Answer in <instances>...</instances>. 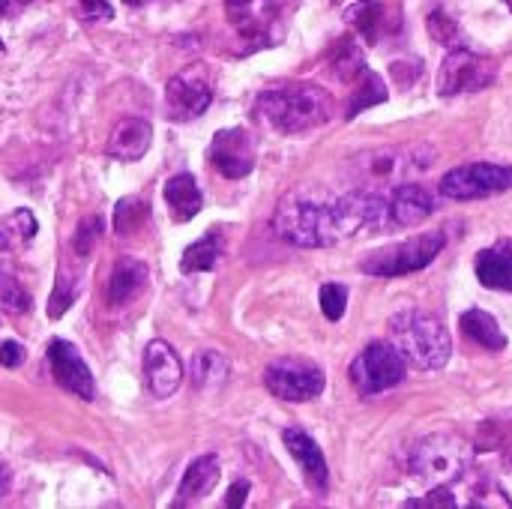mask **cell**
I'll return each mask as SVG.
<instances>
[{"instance_id":"1","label":"cell","mask_w":512,"mask_h":509,"mask_svg":"<svg viewBox=\"0 0 512 509\" xmlns=\"http://www.w3.org/2000/svg\"><path fill=\"white\" fill-rule=\"evenodd\" d=\"M378 192L354 189L342 195H327L312 186H300L282 198L273 216V231L303 249L336 246L363 228H375Z\"/></svg>"},{"instance_id":"2","label":"cell","mask_w":512,"mask_h":509,"mask_svg":"<svg viewBox=\"0 0 512 509\" xmlns=\"http://www.w3.org/2000/svg\"><path fill=\"white\" fill-rule=\"evenodd\" d=\"M264 123L285 135H300L324 126L333 117V96L318 84H288L264 90L255 102Z\"/></svg>"},{"instance_id":"3","label":"cell","mask_w":512,"mask_h":509,"mask_svg":"<svg viewBox=\"0 0 512 509\" xmlns=\"http://www.w3.org/2000/svg\"><path fill=\"white\" fill-rule=\"evenodd\" d=\"M390 339L396 351L420 372H438L453 357V339L444 321L423 309H405L390 318Z\"/></svg>"},{"instance_id":"4","label":"cell","mask_w":512,"mask_h":509,"mask_svg":"<svg viewBox=\"0 0 512 509\" xmlns=\"http://www.w3.org/2000/svg\"><path fill=\"white\" fill-rule=\"evenodd\" d=\"M438 153L429 144H399V147H378L354 159V177L363 183V189H381L384 183L399 186L411 177L429 171L435 165Z\"/></svg>"},{"instance_id":"5","label":"cell","mask_w":512,"mask_h":509,"mask_svg":"<svg viewBox=\"0 0 512 509\" xmlns=\"http://www.w3.org/2000/svg\"><path fill=\"white\" fill-rule=\"evenodd\" d=\"M468 444L450 432H438L423 438L414 450H411V462L408 471L414 480L432 486H453L456 480H462V474L468 471Z\"/></svg>"},{"instance_id":"6","label":"cell","mask_w":512,"mask_h":509,"mask_svg":"<svg viewBox=\"0 0 512 509\" xmlns=\"http://www.w3.org/2000/svg\"><path fill=\"white\" fill-rule=\"evenodd\" d=\"M444 246H447V234L444 231H426L420 237H411V240H402L396 246L372 252L360 264V270L366 276H378V279L408 276V273H417V270L429 267L441 255Z\"/></svg>"},{"instance_id":"7","label":"cell","mask_w":512,"mask_h":509,"mask_svg":"<svg viewBox=\"0 0 512 509\" xmlns=\"http://www.w3.org/2000/svg\"><path fill=\"white\" fill-rule=\"evenodd\" d=\"M408 363L396 351L393 342H372L360 351V357L351 363V384L357 387L360 396H378L393 390L396 384L405 381Z\"/></svg>"},{"instance_id":"8","label":"cell","mask_w":512,"mask_h":509,"mask_svg":"<svg viewBox=\"0 0 512 509\" xmlns=\"http://www.w3.org/2000/svg\"><path fill=\"white\" fill-rule=\"evenodd\" d=\"M324 372L303 357H279L264 369V387L282 402H312L324 393Z\"/></svg>"},{"instance_id":"9","label":"cell","mask_w":512,"mask_h":509,"mask_svg":"<svg viewBox=\"0 0 512 509\" xmlns=\"http://www.w3.org/2000/svg\"><path fill=\"white\" fill-rule=\"evenodd\" d=\"M507 189H512V168L495 162H471L453 168L441 180V195L453 201H477V198L501 195Z\"/></svg>"},{"instance_id":"10","label":"cell","mask_w":512,"mask_h":509,"mask_svg":"<svg viewBox=\"0 0 512 509\" xmlns=\"http://www.w3.org/2000/svg\"><path fill=\"white\" fill-rule=\"evenodd\" d=\"M498 75V63L492 57H483L477 51L453 48L438 72V93L441 96H459V93H477L486 90Z\"/></svg>"},{"instance_id":"11","label":"cell","mask_w":512,"mask_h":509,"mask_svg":"<svg viewBox=\"0 0 512 509\" xmlns=\"http://www.w3.org/2000/svg\"><path fill=\"white\" fill-rule=\"evenodd\" d=\"M435 204L429 198V192L417 183H399L390 192L378 189V219L375 228L378 231H390V228H414L420 222H426L432 216Z\"/></svg>"},{"instance_id":"12","label":"cell","mask_w":512,"mask_h":509,"mask_svg":"<svg viewBox=\"0 0 512 509\" xmlns=\"http://www.w3.org/2000/svg\"><path fill=\"white\" fill-rule=\"evenodd\" d=\"M210 102H213V87L204 78L201 66H189L177 72L165 87V108L171 120H180V123L195 120L210 108Z\"/></svg>"},{"instance_id":"13","label":"cell","mask_w":512,"mask_h":509,"mask_svg":"<svg viewBox=\"0 0 512 509\" xmlns=\"http://www.w3.org/2000/svg\"><path fill=\"white\" fill-rule=\"evenodd\" d=\"M48 366H51L54 381H57L66 393H72V396H78V399H84V402H93V399H96L93 372H90L87 360L81 357V351H78L72 342H66V339H51V342H48Z\"/></svg>"},{"instance_id":"14","label":"cell","mask_w":512,"mask_h":509,"mask_svg":"<svg viewBox=\"0 0 512 509\" xmlns=\"http://www.w3.org/2000/svg\"><path fill=\"white\" fill-rule=\"evenodd\" d=\"M210 162L216 171L228 180H243L255 168V138L234 126V129H219L213 144H210Z\"/></svg>"},{"instance_id":"15","label":"cell","mask_w":512,"mask_h":509,"mask_svg":"<svg viewBox=\"0 0 512 509\" xmlns=\"http://www.w3.org/2000/svg\"><path fill=\"white\" fill-rule=\"evenodd\" d=\"M144 378L156 399H168L177 393V387L183 381V363L168 342L153 339L144 348Z\"/></svg>"},{"instance_id":"16","label":"cell","mask_w":512,"mask_h":509,"mask_svg":"<svg viewBox=\"0 0 512 509\" xmlns=\"http://www.w3.org/2000/svg\"><path fill=\"white\" fill-rule=\"evenodd\" d=\"M282 441H285L288 453L297 459V465H300L306 483H309L312 489L324 492L327 483H330V471H327V459H324L321 447L312 441V435L303 432V429H285V432H282Z\"/></svg>"},{"instance_id":"17","label":"cell","mask_w":512,"mask_h":509,"mask_svg":"<svg viewBox=\"0 0 512 509\" xmlns=\"http://www.w3.org/2000/svg\"><path fill=\"white\" fill-rule=\"evenodd\" d=\"M150 144H153V126L141 117H126L111 129L105 150L117 162H138L150 150Z\"/></svg>"},{"instance_id":"18","label":"cell","mask_w":512,"mask_h":509,"mask_svg":"<svg viewBox=\"0 0 512 509\" xmlns=\"http://www.w3.org/2000/svg\"><path fill=\"white\" fill-rule=\"evenodd\" d=\"M219 477H222V471H219V459L216 456H198L189 468H186V474H183V480H180V486H177V498H174V504L171 507H189V504H198L201 498H207L213 489H216V483H219Z\"/></svg>"},{"instance_id":"19","label":"cell","mask_w":512,"mask_h":509,"mask_svg":"<svg viewBox=\"0 0 512 509\" xmlns=\"http://www.w3.org/2000/svg\"><path fill=\"white\" fill-rule=\"evenodd\" d=\"M147 288V267L138 258H117L108 276V303L126 306Z\"/></svg>"},{"instance_id":"20","label":"cell","mask_w":512,"mask_h":509,"mask_svg":"<svg viewBox=\"0 0 512 509\" xmlns=\"http://www.w3.org/2000/svg\"><path fill=\"white\" fill-rule=\"evenodd\" d=\"M162 195H165V204H168L174 222H189V219H195V216L201 213V207H204V195H201V189H198V183H195V177H192L189 171L174 174V177L165 183Z\"/></svg>"},{"instance_id":"21","label":"cell","mask_w":512,"mask_h":509,"mask_svg":"<svg viewBox=\"0 0 512 509\" xmlns=\"http://www.w3.org/2000/svg\"><path fill=\"white\" fill-rule=\"evenodd\" d=\"M477 279L486 288L512 291V240H501L477 255Z\"/></svg>"},{"instance_id":"22","label":"cell","mask_w":512,"mask_h":509,"mask_svg":"<svg viewBox=\"0 0 512 509\" xmlns=\"http://www.w3.org/2000/svg\"><path fill=\"white\" fill-rule=\"evenodd\" d=\"M222 255H225V237H222V231H207L201 240H195L186 252H183V258H180V270L189 276V273H210V270H216V264L222 261Z\"/></svg>"},{"instance_id":"23","label":"cell","mask_w":512,"mask_h":509,"mask_svg":"<svg viewBox=\"0 0 512 509\" xmlns=\"http://www.w3.org/2000/svg\"><path fill=\"white\" fill-rule=\"evenodd\" d=\"M462 333L465 339H471L474 345L486 348V351H504L507 348V336L504 330L498 327V321L483 312V309H468L462 315Z\"/></svg>"},{"instance_id":"24","label":"cell","mask_w":512,"mask_h":509,"mask_svg":"<svg viewBox=\"0 0 512 509\" xmlns=\"http://www.w3.org/2000/svg\"><path fill=\"white\" fill-rule=\"evenodd\" d=\"M348 84H351V99H348V111H345V117H357L363 108H372V105L387 102V87H384L381 75H378V72H372L369 66H366V69H360Z\"/></svg>"},{"instance_id":"25","label":"cell","mask_w":512,"mask_h":509,"mask_svg":"<svg viewBox=\"0 0 512 509\" xmlns=\"http://www.w3.org/2000/svg\"><path fill=\"white\" fill-rule=\"evenodd\" d=\"M345 21L369 42L375 45L384 30V3L381 0H360L345 9Z\"/></svg>"},{"instance_id":"26","label":"cell","mask_w":512,"mask_h":509,"mask_svg":"<svg viewBox=\"0 0 512 509\" xmlns=\"http://www.w3.org/2000/svg\"><path fill=\"white\" fill-rule=\"evenodd\" d=\"M228 381V360L219 351H198L192 357V384L198 390H213Z\"/></svg>"},{"instance_id":"27","label":"cell","mask_w":512,"mask_h":509,"mask_svg":"<svg viewBox=\"0 0 512 509\" xmlns=\"http://www.w3.org/2000/svg\"><path fill=\"white\" fill-rule=\"evenodd\" d=\"M147 219H150V204H147V198L126 195V198H120L117 207H114V231H117V237H132L135 231L144 228Z\"/></svg>"},{"instance_id":"28","label":"cell","mask_w":512,"mask_h":509,"mask_svg":"<svg viewBox=\"0 0 512 509\" xmlns=\"http://www.w3.org/2000/svg\"><path fill=\"white\" fill-rule=\"evenodd\" d=\"M33 306L30 300V291L6 270H0V309L9 312V315H27Z\"/></svg>"},{"instance_id":"29","label":"cell","mask_w":512,"mask_h":509,"mask_svg":"<svg viewBox=\"0 0 512 509\" xmlns=\"http://www.w3.org/2000/svg\"><path fill=\"white\" fill-rule=\"evenodd\" d=\"M78 288H81V282L60 270L54 279V291L48 297V318H63L72 309V303L78 300Z\"/></svg>"},{"instance_id":"30","label":"cell","mask_w":512,"mask_h":509,"mask_svg":"<svg viewBox=\"0 0 512 509\" xmlns=\"http://www.w3.org/2000/svg\"><path fill=\"white\" fill-rule=\"evenodd\" d=\"M99 237H102V216H96V213L84 216V219L78 222L75 234H72V249H75V255H78V258H87V255L96 249Z\"/></svg>"},{"instance_id":"31","label":"cell","mask_w":512,"mask_h":509,"mask_svg":"<svg viewBox=\"0 0 512 509\" xmlns=\"http://www.w3.org/2000/svg\"><path fill=\"white\" fill-rule=\"evenodd\" d=\"M318 300H321V312L330 321H342V315L348 309V288L339 285V282H327V285H321Z\"/></svg>"},{"instance_id":"32","label":"cell","mask_w":512,"mask_h":509,"mask_svg":"<svg viewBox=\"0 0 512 509\" xmlns=\"http://www.w3.org/2000/svg\"><path fill=\"white\" fill-rule=\"evenodd\" d=\"M429 33H432L438 42H444V45L462 48V30H459V24H456L447 12H441V9H435V12L429 15Z\"/></svg>"},{"instance_id":"33","label":"cell","mask_w":512,"mask_h":509,"mask_svg":"<svg viewBox=\"0 0 512 509\" xmlns=\"http://www.w3.org/2000/svg\"><path fill=\"white\" fill-rule=\"evenodd\" d=\"M408 507H456V498H453L450 486H432V492L426 498H411Z\"/></svg>"},{"instance_id":"34","label":"cell","mask_w":512,"mask_h":509,"mask_svg":"<svg viewBox=\"0 0 512 509\" xmlns=\"http://www.w3.org/2000/svg\"><path fill=\"white\" fill-rule=\"evenodd\" d=\"M78 12L87 21H108V18H114V6L108 0H78Z\"/></svg>"},{"instance_id":"35","label":"cell","mask_w":512,"mask_h":509,"mask_svg":"<svg viewBox=\"0 0 512 509\" xmlns=\"http://www.w3.org/2000/svg\"><path fill=\"white\" fill-rule=\"evenodd\" d=\"M24 363V348L15 339H3L0 342V366L6 369H18Z\"/></svg>"},{"instance_id":"36","label":"cell","mask_w":512,"mask_h":509,"mask_svg":"<svg viewBox=\"0 0 512 509\" xmlns=\"http://www.w3.org/2000/svg\"><path fill=\"white\" fill-rule=\"evenodd\" d=\"M12 225H18V234L24 237V240H30L33 234H36V219H33V213L30 210H18V213H12V219H9Z\"/></svg>"},{"instance_id":"37","label":"cell","mask_w":512,"mask_h":509,"mask_svg":"<svg viewBox=\"0 0 512 509\" xmlns=\"http://www.w3.org/2000/svg\"><path fill=\"white\" fill-rule=\"evenodd\" d=\"M246 495H249V483L246 480H240V483H234L231 489H228V498H225V507L228 509H237L246 504Z\"/></svg>"},{"instance_id":"38","label":"cell","mask_w":512,"mask_h":509,"mask_svg":"<svg viewBox=\"0 0 512 509\" xmlns=\"http://www.w3.org/2000/svg\"><path fill=\"white\" fill-rule=\"evenodd\" d=\"M33 0H0V18H12L18 15L24 6H30Z\"/></svg>"},{"instance_id":"39","label":"cell","mask_w":512,"mask_h":509,"mask_svg":"<svg viewBox=\"0 0 512 509\" xmlns=\"http://www.w3.org/2000/svg\"><path fill=\"white\" fill-rule=\"evenodd\" d=\"M9 486H12V471L6 468V462H0V501L9 495Z\"/></svg>"},{"instance_id":"40","label":"cell","mask_w":512,"mask_h":509,"mask_svg":"<svg viewBox=\"0 0 512 509\" xmlns=\"http://www.w3.org/2000/svg\"><path fill=\"white\" fill-rule=\"evenodd\" d=\"M0 252H9V237L0 231Z\"/></svg>"},{"instance_id":"41","label":"cell","mask_w":512,"mask_h":509,"mask_svg":"<svg viewBox=\"0 0 512 509\" xmlns=\"http://www.w3.org/2000/svg\"><path fill=\"white\" fill-rule=\"evenodd\" d=\"M126 6H144V3H150V0H123Z\"/></svg>"},{"instance_id":"42","label":"cell","mask_w":512,"mask_h":509,"mask_svg":"<svg viewBox=\"0 0 512 509\" xmlns=\"http://www.w3.org/2000/svg\"><path fill=\"white\" fill-rule=\"evenodd\" d=\"M507 468H510V471H512V453H510V456H507Z\"/></svg>"},{"instance_id":"43","label":"cell","mask_w":512,"mask_h":509,"mask_svg":"<svg viewBox=\"0 0 512 509\" xmlns=\"http://www.w3.org/2000/svg\"><path fill=\"white\" fill-rule=\"evenodd\" d=\"M0 51H3V39H0Z\"/></svg>"},{"instance_id":"44","label":"cell","mask_w":512,"mask_h":509,"mask_svg":"<svg viewBox=\"0 0 512 509\" xmlns=\"http://www.w3.org/2000/svg\"><path fill=\"white\" fill-rule=\"evenodd\" d=\"M507 3H510V12H512V0H507Z\"/></svg>"}]
</instances>
